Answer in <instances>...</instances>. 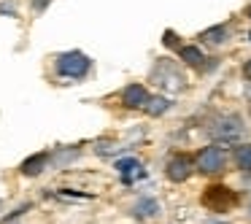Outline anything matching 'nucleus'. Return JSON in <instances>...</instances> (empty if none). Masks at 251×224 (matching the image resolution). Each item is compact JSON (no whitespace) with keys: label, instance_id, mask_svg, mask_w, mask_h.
<instances>
[{"label":"nucleus","instance_id":"f3484780","mask_svg":"<svg viewBox=\"0 0 251 224\" xmlns=\"http://www.w3.org/2000/svg\"><path fill=\"white\" fill-rule=\"evenodd\" d=\"M246 17H249V19H251V6H249V8H246Z\"/></svg>","mask_w":251,"mask_h":224},{"label":"nucleus","instance_id":"9b49d317","mask_svg":"<svg viewBox=\"0 0 251 224\" xmlns=\"http://www.w3.org/2000/svg\"><path fill=\"white\" fill-rule=\"evenodd\" d=\"M143 108H146L151 116H159V114H165V111L170 108V100L168 98H149Z\"/></svg>","mask_w":251,"mask_h":224},{"label":"nucleus","instance_id":"423d86ee","mask_svg":"<svg viewBox=\"0 0 251 224\" xmlns=\"http://www.w3.org/2000/svg\"><path fill=\"white\" fill-rule=\"evenodd\" d=\"M122 100H125L127 108H143L146 100H149V92H146L143 84H130V87L122 92Z\"/></svg>","mask_w":251,"mask_h":224},{"label":"nucleus","instance_id":"9d476101","mask_svg":"<svg viewBox=\"0 0 251 224\" xmlns=\"http://www.w3.org/2000/svg\"><path fill=\"white\" fill-rule=\"evenodd\" d=\"M178 54H181V60H184L186 65H195V68H200L202 60H205V57H202V51L197 49V46H181Z\"/></svg>","mask_w":251,"mask_h":224},{"label":"nucleus","instance_id":"2eb2a0df","mask_svg":"<svg viewBox=\"0 0 251 224\" xmlns=\"http://www.w3.org/2000/svg\"><path fill=\"white\" fill-rule=\"evenodd\" d=\"M165 44H168V46H176V44H178V41H176V33H170V30H168V33H165Z\"/></svg>","mask_w":251,"mask_h":224},{"label":"nucleus","instance_id":"f257e3e1","mask_svg":"<svg viewBox=\"0 0 251 224\" xmlns=\"http://www.w3.org/2000/svg\"><path fill=\"white\" fill-rule=\"evenodd\" d=\"M57 73L62 78H84L92 68V60L81 51H65V54H57Z\"/></svg>","mask_w":251,"mask_h":224},{"label":"nucleus","instance_id":"f8f14e48","mask_svg":"<svg viewBox=\"0 0 251 224\" xmlns=\"http://www.w3.org/2000/svg\"><path fill=\"white\" fill-rule=\"evenodd\" d=\"M200 38L205 41V44H224V41H227V27H224V25H219V27H211V30H205Z\"/></svg>","mask_w":251,"mask_h":224},{"label":"nucleus","instance_id":"0eeeda50","mask_svg":"<svg viewBox=\"0 0 251 224\" xmlns=\"http://www.w3.org/2000/svg\"><path fill=\"white\" fill-rule=\"evenodd\" d=\"M116 168H119L125 184H132L135 178H143V168H141V162H138V159H119V162H116Z\"/></svg>","mask_w":251,"mask_h":224},{"label":"nucleus","instance_id":"39448f33","mask_svg":"<svg viewBox=\"0 0 251 224\" xmlns=\"http://www.w3.org/2000/svg\"><path fill=\"white\" fill-rule=\"evenodd\" d=\"M192 173V159L184 157V154H178V157H173L168 162V178L170 181H186Z\"/></svg>","mask_w":251,"mask_h":224},{"label":"nucleus","instance_id":"ddd939ff","mask_svg":"<svg viewBox=\"0 0 251 224\" xmlns=\"http://www.w3.org/2000/svg\"><path fill=\"white\" fill-rule=\"evenodd\" d=\"M235 162L243 170H251V146H238L235 149Z\"/></svg>","mask_w":251,"mask_h":224},{"label":"nucleus","instance_id":"4468645a","mask_svg":"<svg viewBox=\"0 0 251 224\" xmlns=\"http://www.w3.org/2000/svg\"><path fill=\"white\" fill-rule=\"evenodd\" d=\"M49 3H51V0H33V8H35V11H44Z\"/></svg>","mask_w":251,"mask_h":224},{"label":"nucleus","instance_id":"f03ea898","mask_svg":"<svg viewBox=\"0 0 251 224\" xmlns=\"http://www.w3.org/2000/svg\"><path fill=\"white\" fill-rule=\"evenodd\" d=\"M202 202H205L211 211H227V208H232L235 202H238V197H235V192H229L227 186H208V192L202 195Z\"/></svg>","mask_w":251,"mask_h":224},{"label":"nucleus","instance_id":"1a4fd4ad","mask_svg":"<svg viewBox=\"0 0 251 224\" xmlns=\"http://www.w3.org/2000/svg\"><path fill=\"white\" fill-rule=\"evenodd\" d=\"M159 213V202L157 200H149V197H143L141 202L135 205V216L138 219H151Z\"/></svg>","mask_w":251,"mask_h":224},{"label":"nucleus","instance_id":"6e6552de","mask_svg":"<svg viewBox=\"0 0 251 224\" xmlns=\"http://www.w3.org/2000/svg\"><path fill=\"white\" fill-rule=\"evenodd\" d=\"M46 168V154H33L22 162V173L25 175H38L41 170Z\"/></svg>","mask_w":251,"mask_h":224},{"label":"nucleus","instance_id":"7ed1b4c3","mask_svg":"<svg viewBox=\"0 0 251 224\" xmlns=\"http://www.w3.org/2000/svg\"><path fill=\"white\" fill-rule=\"evenodd\" d=\"M240 135H243V122L238 116H224L213 127V138L222 143H235V141H240Z\"/></svg>","mask_w":251,"mask_h":224},{"label":"nucleus","instance_id":"20e7f679","mask_svg":"<svg viewBox=\"0 0 251 224\" xmlns=\"http://www.w3.org/2000/svg\"><path fill=\"white\" fill-rule=\"evenodd\" d=\"M224 162H227V154H224L222 146H208L197 154V168L202 173H216V170L224 168Z\"/></svg>","mask_w":251,"mask_h":224},{"label":"nucleus","instance_id":"dca6fc26","mask_svg":"<svg viewBox=\"0 0 251 224\" xmlns=\"http://www.w3.org/2000/svg\"><path fill=\"white\" fill-rule=\"evenodd\" d=\"M243 73H246V76H249V78H251V62H249V65H246V68H243Z\"/></svg>","mask_w":251,"mask_h":224}]
</instances>
